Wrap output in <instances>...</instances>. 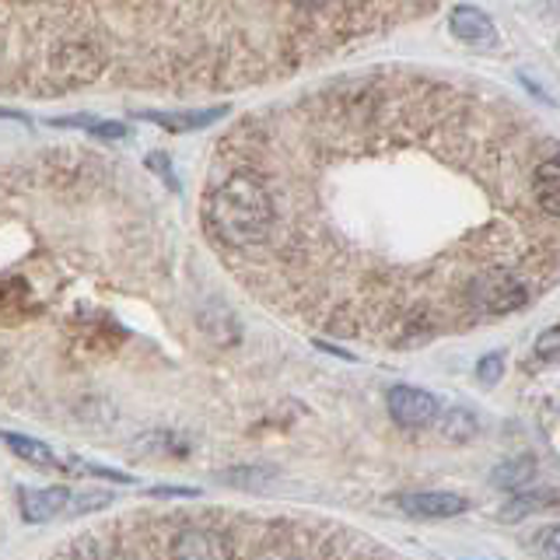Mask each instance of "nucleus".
Segmentation results:
<instances>
[{"mask_svg":"<svg viewBox=\"0 0 560 560\" xmlns=\"http://www.w3.org/2000/svg\"><path fill=\"white\" fill-rule=\"evenodd\" d=\"M498 378H501V357H498V354H490V357L480 361V382L494 386Z\"/></svg>","mask_w":560,"mask_h":560,"instance_id":"6ab92c4d","label":"nucleus"},{"mask_svg":"<svg viewBox=\"0 0 560 560\" xmlns=\"http://www.w3.org/2000/svg\"><path fill=\"white\" fill-rule=\"evenodd\" d=\"M533 280L515 267H487L480 273L470 277V284L463 291V305L473 308L476 316H512L533 302Z\"/></svg>","mask_w":560,"mask_h":560,"instance_id":"f03ea898","label":"nucleus"},{"mask_svg":"<svg viewBox=\"0 0 560 560\" xmlns=\"http://www.w3.org/2000/svg\"><path fill=\"white\" fill-rule=\"evenodd\" d=\"M0 438H4V445L14 455L25 459V463H32V466H39V470H57L60 466L57 452L49 449V445L36 441V438H25V435H0Z\"/></svg>","mask_w":560,"mask_h":560,"instance_id":"f8f14e48","label":"nucleus"},{"mask_svg":"<svg viewBox=\"0 0 560 560\" xmlns=\"http://www.w3.org/2000/svg\"><path fill=\"white\" fill-rule=\"evenodd\" d=\"M386 403H389V417L400 427H431L435 421H441L438 397L417 386H392Z\"/></svg>","mask_w":560,"mask_h":560,"instance_id":"20e7f679","label":"nucleus"},{"mask_svg":"<svg viewBox=\"0 0 560 560\" xmlns=\"http://www.w3.org/2000/svg\"><path fill=\"white\" fill-rule=\"evenodd\" d=\"M53 126H74V130H88V134H95V137H106V141H120V137H126V126H123V123H102V120H92V117L53 120Z\"/></svg>","mask_w":560,"mask_h":560,"instance_id":"2eb2a0df","label":"nucleus"},{"mask_svg":"<svg viewBox=\"0 0 560 560\" xmlns=\"http://www.w3.org/2000/svg\"><path fill=\"white\" fill-rule=\"evenodd\" d=\"M263 560H299V557H291V553H288V557H284V553H273V557H263Z\"/></svg>","mask_w":560,"mask_h":560,"instance_id":"aec40b11","label":"nucleus"},{"mask_svg":"<svg viewBox=\"0 0 560 560\" xmlns=\"http://www.w3.org/2000/svg\"><path fill=\"white\" fill-rule=\"evenodd\" d=\"M232 539L210 525H186L169 543V560H232Z\"/></svg>","mask_w":560,"mask_h":560,"instance_id":"7ed1b4c3","label":"nucleus"},{"mask_svg":"<svg viewBox=\"0 0 560 560\" xmlns=\"http://www.w3.org/2000/svg\"><path fill=\"white\" fill-rule=\"evenodd\" d=\"M397 508L410 519L438 522V519L463 515L470 508V501L463 498V494H452V490H410V494H397Z\"/></svg>","mask_w":560,"mask_h":560,"instance_id":"39448f33","label":"nucleus"},{"mask_svg":"<svg viewBox=\"0 0 560 560\" xmlns=\"http://www.w3.org/2000/svg\"><path fill=\"white\" fill-rule=\"evenodd\" d=\"M533 196H536L539 210L547 214L550 221H560V155H550L536 169Z\"/></svg>","mask_w":560,"mask_h":560,"instance_id":"6e6552de","label":"nucleus"},{"mask_svg":"<svg viewBox=\"0 0 560 560\" xmlns=\"http://www.w3.org/2000/svg\"><path fill=\"white\" fill-rule=\"evenodd\" d=\"M137 452H147V455H179L183 459L190 452V445L183 438H175L172 431H155V435H144L134 441Z\"/></svg>","mask_w":560,"mask_h":560,"instance_id":"4468645a","label":"nucleus"},{"mask_svg":"<svg viewBox=\"0 0 560 560\" xmlns=\"http://www.w3.org/2000/svg\"><path fill=\"white\" fill-rule=\"evenodd\" d=\"M557 501H560L557 490H550V487H525V490H519L515 498L504 504V519L519 522V519L533 515V512H543V508H553Z\"/></svg>","mask_w":560,"mask_h":560,"instance_id":"9b49d317","label":"nucleus"},{"mask_svg":"<svg viewBox=\"0 0 560 560\" xmlns=\"http://www.w3.org/2000/svg\"><path fill=\"white\" fill-rule=\"evenodd\" d=\"M25 299H28V291L22 284H0V312H4V316L22 312Z\"/></svg>","mask_w":560,"mask_h":560,"instance_id":"a211bd4d","label":"nucleus"},{"mask_svg":"<svg viewBox=\"0 0 560 560\" xmlns=\"http://www.w3.org/2000/svg\"><path fill=\"white\" fill-rule=\"evenodd\" d=\"M533 550L539 560H560V522L543 525V529L533 536Z\"/></svg>","mask_w":560,"mask_h":560,"instance_id":"dca6fc26","label":"nucleus"},{"mask_svg":"<svg viewBox=\"0 0 560 560\" xmlns=\"http://www.w3.org/2000/svg\"><path fill=\"white\" fill-rule=\"evenodd\" d=\"M536 357L543 361V365H560V326L547 329V333H539Z\"/></svg>","mask_w":560,"mask_h":560,"instance_id":"f3484780","label":"nucleus"},{"mask_svg":"<svg viewBox=\"0 0 560 560\" xmlns=\"http://www.w3.org/2000/svg\"><path fill=\"white\" fill-rule=\"evenodd\" d=\"M476 435H480V417L473 414L470 406H452L449 414H441V438L445 441H473Z\"/></svg>","mask_w":560,"mask_h":560,"instance_id":"ddd939ff","label":"nucleus"},{"mask_svg":"<svg viewBox=\"0 0 560 560\" xmlns=\"http://www.w3.org/2000/svg\"><path fill=\"white\" fill-rule=\"evenodd\" d=\"M224 106L218 109H204V112H141L144 120H151L165 130H175V134H183V130H200V126H210L214 120L224 117Z\"/></svg>","mask_w":560,"mask_h":560,"instance_id":"9d476101","label":"nucleus"},{"mask_svg":"<svg viewBox=\"0 0 560 560\" xmlns=\"http://www.w3.org/2000/svg\"><path fill=\"white\" fill-rule=\"evenodd\" d=\"M123 57L141 81L175 92L294 77L343 49L389 36L441 0H112Z\"/></svg>","mask_w":560,"mask_h":560,"instance_id":"f257e3e1","label":"nucleus"},{"mask_svg":"<svg viewBox=\"0 0 560 560\" xmlns=\"http://www.w3.org/2000/svg\"><path fill=\"white\" fill-rule=\"evenodd\" d=\"M455 39H463L470 46H494L498 42V25H494L490 14H484L480 8H470V4H459L449 19Z\"/></svg>","mask_w":560,"mask_h":560,"instance_id":"0eeeda50","label":"nucleus"},{"mask_svg":"<svg viewBox=\"0 0 560 560\" xmlns=\"http://www.w3.org/2000/svg\"><path fill=\"white\" fill-rule=\"evenodd\" d=\"M74 504V490L71 487H22L19 490V508L22 519L39 525V522H53L57 515L71 512Z\"/></svg>","mask_w":560,"mask_h":560,"instance_id":"423d86ee","label":"nucleus"},{"mask_svg":"<svg viewBox=\"0 0 560 560\" xmlns=\"http://www.w3.org/2000/svg\"><path fill=\"white\" fill-rule=\"evenodd\" d=\"M536 473H539V463L533 455H512V459H504V463L494 466L490 473V484L498 487V490H525L533 480H536Z\"/></svg>","mask_w":560,"mask_h":560,"instance_id":"1a4fd4ad","label":"nucleus"}]
</instances>
